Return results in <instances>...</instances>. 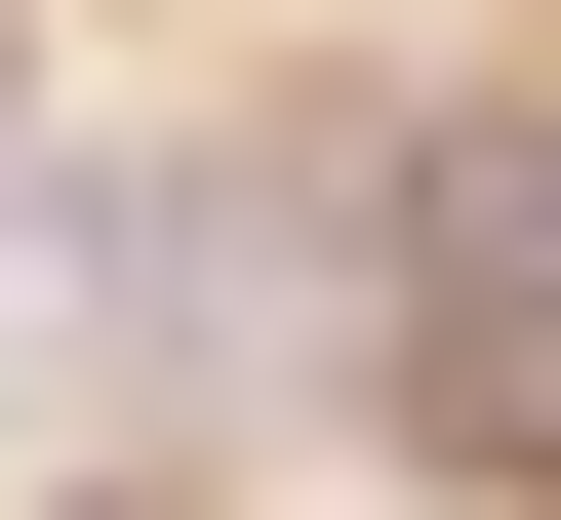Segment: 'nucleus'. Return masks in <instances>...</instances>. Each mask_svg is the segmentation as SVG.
Instances as JSON below:
<instances>
[{
    "label": "nucleus",
    "instance_id": "nucleus-1",
    "mask_svg": "<svg viewBox=\"0 0 561 520\" xmlns=\"http://www.w3.org/2000/svg\"><path fill=\"white\" fill-rule=\"evenodd\" d=\"M401 321H442V401H522V440H561V161H442Z\"/></svg>",
    "mask_w": 561,
    "mask_h": 520
},
{
    "label": "nucleus",
    "instance_id": "nucleus-2",
    "mask_svg": "<svg viewBox=\"0 0 561 520\" xmlns=\"http://www.w3.org/2000/svg\"><path fill=\"white\" fill-rule=\"evenodd\" d=\"M0 81H41V41H0Z\"/></svg>",
    "mask_w": 561,
    "mask_h": 520
},
{
    "label": "nucleus",
    "instance_id": "nucleus-3",
    "mask_svg": "<svg viewBox=\"0 0 561 520\" xmlns=\"http://www.w3.org/2000/svg\"><path fill=\"white\" fill-rule=\"evenodd\" d=\"M121 520H161V481H121Z\"/></svg>",
    "mask_w": 561,
    "mask_h": 520
}]
</instances>
